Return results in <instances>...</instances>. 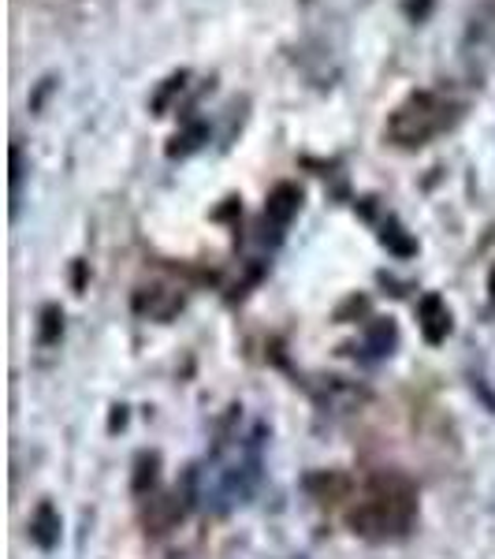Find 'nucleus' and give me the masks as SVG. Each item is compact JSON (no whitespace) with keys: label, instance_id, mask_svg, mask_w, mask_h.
<instances>
[{"label":"nucleus","instance_id":"nucleus-1","mask_svg":"<svg viewBox=\"0 0 495 559\" xmlns=\"http://www.w3.org/2000/svg\"><path fill=\"white\" fill-rule=\"evenodd\" d=\"M413 515H418V496L410 485L402 477H376L358 496L347 522L365 540H395L413 526Z\"/></svg>","mask_w":495,"mask_h":559},{"label":"nucleus","instance_id":"nucleus-2","mask_svg":"<svg viewBox=\"0 0 495 559\" xmlns=\"http://www.w3.org/2000/svg\"><path fill=\"white\" fill-rule=\"evenodd\" d=\"M447 123H451V105H447L444 97L421 90V94H410L402 105H395L384 131H388V139L395 146L418 150V146H428L439 131H447Z\"/></svg>","mask_w":495,"mask_h":559},{"label":"nucleus","instance_id":"nucleus-3","mask_svg":"<svg viewBox=\"0 0 495 559\" xmlns=\"http://www.w3.org/2000/svg\"><path fill=\"white\" fill-rule=\"evenodd\" d=\"M146 526L153 534H168L179 519H183V496L179 492H160V496H149L146 511H142Z\"/></svg>","mask_w":495,"mask_h":559},{"label":"nucleus","instance_id":"nucleus-4","mask_svg":"<svg viewBox=\"0 0 495 559\" xmlns=\"http://www.w3.org/2000/svg\"><path fill=\"white\" fill-rule=\"evenodd\" d=\"M418 321H421V332H425L428 344H444L447 332H451V310L439 295H425L418 306Z\"/></svg>","mask_w":495,"mask_h":559},{"label":"nucleus","instance_id":"nucleus-5","mask_svg":"<svg viewBox=\"0 0 495 559\" xmlns=\"http://www.w3.org/2000/svg\"><path fill=\"white\" fill-rule=\"evenodd\" d=\"M299 205H302V191L294 183H280L265 202V221L276 224V228H287V224L299 216Z\"/></svg>","mask_w":495,"mask_h":559},{"label":"nucleus","instance_id":"nucleus-6","mask_svg":"<svg viewBox=\"0 0 495 559\" xmlns=\"http://www.w3.org/2000/svg\"><path fill=\"white\" fill-rule=\"evenodd\" d=\"M31 537H34V545H41V548H52L60 540V515H57V508H52V503H41V508L34 511Z\"/></svg>","mask_w":495,"mask_h":559},{"label":"nucleus","instance_id":"nucleus-7","mask_svg":"<svg viewBox=\"0 0 495 559\" xmlns=\"http://www.w3.org/2000/svg\"><path fill=\"white\" fill-rule=\"evenodd\" d=\"M41 318H45L41 340H45V344H52V340H57V332H60V310H52V306H49V310H45Z\"/></svg>","mask_w":495,"mask_h":559},{"label":"nucleus","instance_id":"nucleus-8","mask_svg":"<svg viewBox=\"0 0 495 559\" xmlns=\"http://www.w3.org/2000/svg\"><path fill=\"white\" fill-rule=\"evenodd\" d=\"M488 295H492V302H495V269H492V276H488Z\"/></svg>","mask_w":495,"mask_h":559}]
</instances>
